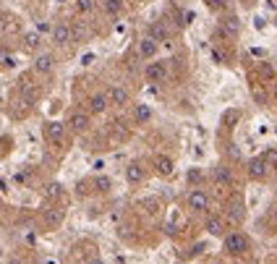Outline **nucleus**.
<instances>
[{
  "label": "nucleus",
  "instance_id": "6e6552de",
  "mask_svg": "<svg viewBox=\"0 0 277 264\" xmlns=\"http://www.w3.org/2000/svg\"><path fill=\"white\" fill-rule=\"evenodd\" d=\"M108 97H110V105H118V108L128 105V92H126L123 86H112L108 92Z\"/></svg>",
  "mask_w": 277,
  "mask_h": 264
},
{
  "label": "nucleus",
  "instance_id": "dca6fc26",
  "mask_svg": "<svg viewBox=\"0 0 277 264\" xmlns=\"http://www.w3.org/2000/svg\"><path fill=\"white\" fill-rule=\"evenodd\" d=\"M134 118H136V123H146L149 118H152V108H149V105H136Z\"/></svg>",
  "mask_w": 277,
  "mask_h": 264
},
{
  "label": "nucleus",
  "instance_id": "bb28decb",
  "mask_svg": "<svg viewBox=\"0 0 277 264\" xmlns=\"http://www.w3.org/2000/svg\"><path fill=\"white\" fill-rule=\"evenodd\" d=\"M97 188H100V191H108V188H110V180H108V178H100V180H97Z\"/></svg>",
  "mask_w": 277,
  "mask_h": 264
},
{
  "label": "nucleus",
  "instance_id": "f03ea898",
  "mask_svg": "<svg viewBox=\"0 0 277 264\" xmlns=\"http://www.w3.org/2000/svg\"><path fill=\"white\" fill-rule=\"evenodd\" d=\"M186 204H188V210H194V212H204L206 206H210V196H206L202 188H194L186 196Z\"/></svg>",
  "mask_w": 277,
  "mask_h": 264
},
{
  "label": "nucleus",
  "instance_id": "a211bd4d",
  "mask_svg": "<svg viewBox=\"0 0 277 264\" xmlns=\"http://www.w3.org/2000/svg\"><path fill=\"white\" fill-rule=\"evenodd\" d=\"M24 48L26 50H37L40 48V34L37 32H26L24 34Z\"/></svg>",
  "mask_w": 277,
  "mask_h": 264
},
{
  "label": "nucleus",
  "instance_id": "f3484780",
  "mask_svg": "<svg viewBox=\"0 0 277 264\" xmlns=\"http://www.w3.org/2000/svg\"><path fill=\"white\" fill-rule=\"evenodd\" d=\"M228 217H230L233 222H240V220H244V206H240V202H233V204L228 206Z\"/></svg>",
  "mask_w": 277,
  "mask_h": 264
},
{
  "label": "nucleus",
  "instance_id": "c85d7f7f",
  "mask_svg": "<svg viewBox=\"0 0 277 264\" xmlns=\"http://www.w3.org/2000/svg\"><path fill=\"white\" fill-rule=\"evenodd\" d=\"M8 264H24V262H21V259H16V256H14V259H8Z\"/></svg>",
  "mask_w": 277,
  "mask_h": 264
},
{
  "label": "nucleus",
  "instance_id": "423d86ee",
  "mask_svg": "<svg viewBox=\"0 0 277 264\" xmlns=\"http://www.w3.org/2000/svg\"><path fill=\"white\" fill-rule=\"evenodd\" d=\"M165 74H168L165 63H149V66L144 68V76L149 78V82H162Z\"/></svg>",
  "mask_w": 277,
  "mask_h": 264
},
{
  "label": "nucleus",
  "instance_id": "5701e85b",
  "mask_svg": "<svg viewBox=\"0 0 277 264\" xmlns=\"http://www.w3.org/2000/svg\"><path fill=\"white\" fill-rule=\"evenodd\" d=\"M152 34H154L157 40H165V37H168V29H165L162 24H154V26H152ZM154 37H152V40H154Z\"/></svg>",
  "mask_w": 277,
  "mask_h": 264
},
{
  "label": "nucleus",
  "instance_id": "c756f323",
  "mask_svg": "<svg viewBox=\"0 0 277 264\" xmlns=\"http://www.w3.org/2000/svg\"><path fill=\"white\" fill-rule=\"evenodd\" d=\"M89 264H105V262H102V259H92Z\"/></svg>",
  "mask_w": 277,
  "mask_h": 264
},
{
  "label": "nucleus",
  "instance_id": "f257e3e1",
  "mask_svg": "<svg viewBox=\"0 0 277 264\" xmlns=\"http://www.w3.org/2000/svg\"><path fill=\"white\" fill-rule=\"evenodd\" d=\"M225 251L228 254H233V256H240L244 251L248 248V240H246V236L244 233H230V236H225Z\"/></svg>",
  "mask_w": 277,
  "mask_h": 264
},
{
  "label": "nucleus",
  "instance_id": "9b49d317",
  "mask_svg": "<svg viewBox=\"0 0 277 264\" xmlns=\"http://www.w3.org/2000/svg\"><path fill=\"white\" fill-rule=\"evenodd\" d=\"M138 52H142V58H154L157 55V40H152V37L142 40L138 42Z\"/></svg>",
  "mask_w": 277,
  "mask_h": 264
},
{
  "label": "nucleus",
  "instance_id": "2eb2a0df",
  "mask_svg": "<svg viewBox=\"0 0 277 264\" xmlns=\"http://www.w3.org/2000/svg\"><path fill=\"white\" fill-rule=\"evenodd\" d=\"M154 168H157L160 176H172V170H176V165H172L170 157H157L154 160Z\"/></svg>",
  "mask_w": 277,
  "mask_h": 264
},
{
  "label": "nucleus",
  "instance_id": "4be33fe9",
  "mask_svg": "<svg viewBox=\"0 0 277 264\" xmlns=\"http://www.w3.org/2000/svg\"><path fill=\"white\" fill-rule=\"evenodd\" d=\"M262 157H264V162H267L270 168H274V165H277V149H270V152H264Z\"/></svg>",
  "mask_w": 277,
  "mask_h": 264
},
{
  "label": "nucleus",
  "instance_id": "a878e982",
  "mask_svg": "<svg viewBox=\"0 0 277 264\" xmlns=\"http://www.w3.org/2000/svg\"><path fill=\"white\" fill-rule=\"evenodd\" d=\"M76 6L82 14H86V10H92V0H76Z\"/></svg>",
  "mask_w": 277,
  "mask_h": 264
},
{
  "label": "nucleus",
  "instance_id": "7ed1b4c3",
  "mask_svg": "<svg viewBox=\"0 0 277 264\" xmlns=\"http://www.w3.org/2000/svg\"><path fill=\"white\" fill-rule=\"evenodd\" d=\"M267 173H270V165L264 162V157H254L251 162H248V178L264 180V178H267Z\"/></svg>",
  "mask_w": 277,
  "mask_h": 264
},
{
  "label": "nucleus",
  "instance_id": "f8f14e48",
  "mask_svg": "<svg viewBox=\"0 0 277 264\" xmlns=\"http://www.w3.org/2000/svg\"><path fill=\"white\" fill-rule=\"evenodd\" d=\"M206 233L210 236H222L225 233V220L222 217H210V220H206Z\"/></svg>",
  "mask_w": 277,
  "mask_h": 264
},
{
  "label": "nucleus",
  "instance_id": "6ab92c4d",
  "mask_svg": "<svg viewBox=\"0 0 277 264\" xmlns=\"http://www.w3.org/2000/svg\"><path fill=\"white\" fill-rule=\"evenodd\" d=\"M214 178L220 180V183H230V180H233V176H230L228 168H214Z\"/></svg>",
  "mask_w": 277,
  "mask_h": 264
},
{
  "label": "nucleus",
  "instance_id": "0eeeda50",
  "mask_svg": "<svg viewBox=\"0 0 277 264\" xmlns=\"http://www.w3.org/2000/svg\"><path fill=\"white\" fill-rule=\"evenodd\" d=\"M71 37H74V32H71V26H68V24H58V26L52 29L55 44H68V42H71Z\"/></svg>",
  "mask_w": 277,
  "mask_h": 264
},
{
  "label": "nucleus",
  "instance_id": "cd10ccee",
  "mask_svg": "<svg viewBox=\"0 0 277 264\" xmlns=\"http://www.w3.org/2000/svg\"><path fill=\"white\" fill-rule=\"evenodd\" d=\"M210 8H225V0H206Z\"/></svg>",
  "mask_w": 277,
  "mask_h": 264
},
{
  "label": "nucleus",
  "instance_id": "412c9836",
  "mask_svg": "<svg viewBox=\"0 0 277 264\" xmlns=\"http://www.w3.org/2000/svg\"><path fill=\"white\" fill-rule=\"evenodd\" d=\"M44 196H48V199H58V196H60V186H58V183H50V186L44 188Z\"/></svg>",
  "mask_w": 277,
  "mask_h": 264
},
{
  "label": "nucleus",
  "instance_id": "20e7f679",
  "mask_svg": "<svg viewBox=\"0 0 277 264\" xmlns=\"http://www.w3.org/2000/svg\"><path fill=\"white\" fill-rule=\"evenodd\" d=\"M44 136H48L52 144L60 146V144H63V136H66V126L58 123V120H50L48 126H44Z\"/></svg>",
  "mask_w": 277,
  "mask_h": 264
},
{
  "label": "nucleus",
  "instance_id": "7c9ffc66",
  "mask_svg": "<svg viewBox=\"0 0 277 264\" xmlns=\"http://www.w3.org/2000/svg\"><path fill=\"white\" fill-rule=\"evenodd\" d=\"M214 264H220V262H214Z\"/></svg>",
  "mask_w": 277,
  "mask_h": 264
},
{
  "label": "nucleus",
  "instance_id": "ddd939ff",
  "mask_svg": "<svg viewBox=\"0 0 277 264\" xmlns=\"http://www.w3.org/2000/svg\"><path fill=\"white\" fill-rule=\"evenodd\" d=\"M52 55H40V58L37 60H34V71H37V74H50L52 71Z\"/></svg>",
  "mask_w": 277,
  "mask_h": 264
},
{
  "label": "nucleus",
  "instance_id": "aec40b11",
  "mask_svg": "<svg viewBox=\"0 0 277 264\" xmlns=\"http://www.w3.org/2000/svg\"><path fill=\"white\" fill-rule=\"evenodd\" d=\"M222 26H225V32H230V34H236V32L240 29V24H238V18H236V16H228Z\"/></svg>",
  "mask_w": 277,
  "mask_h": 264
},
{
  "label": "nucleus",
  "instance_id": "39448f33",
  "mask_svg": "<svg viewBox=\"0 0 277 264\" xmlns=\"http://www.w3.org/2000/svg\"><path fill=\"white\" fill-rule=\"evenodd\" d=\"M68 128H71V131H76V134L86 131V128H89V116H86V112H82V110H76L74 116L68 118Z\"/></svg>",
  "mask_w": 277,
  "mask_h": 264
},
{
  "label": "nucleus",
  "instance_id": "9d476101",
  "mask_svg": "<svg viewBox=\"0 0 277 264\" xmlns=\"http://www.w3.org/2000/svg\"><path fill=\"white\" fill-rule=\"evenodd\" d=\"M105 108H110V97H108V92H102V94H94L89 100V110L92 112H102Z\"/></svg>",
  "mask_w": 277,
  "mask_h": 264
},
{
  "label": "nucleus",
  "instance_id": "393cba45",
  "mask_svg": "<svg viewBox=\"0 0 277 264\" xmlns=\"http://www.w3.org/2000/svg\"><path fill=\"white\" fill-rule=\"evenodd\" d=\"M0 66H6V68L14 66V58H10L8 52H3V50H0Z\"/></svg>",
  "mask_w": 277,
  "mask_h": 264
},
{
  "label": "nucleus",
  "instance_id": "b1692460",
  "mask_svg": "<svg viewBox=\"0 0 277 264\" xmlns=\"http://www.w3.org/2000/svg\"><path fill=\"white\" fill-rule=\"evenodd\" d=\"M108 14H118V10L123 8V3H120V0H108Z\"/></svg>",
  "mask_w": 277,
  "mask_h": 264
},
{
  "label": "nucleus",
  "instance_id": "4468645a",
  "mask_svg": "<svg viewBox=\"0 0 277 264\" xmlns=\"http://www.w3.org/2000/svg\"><path fill=\"white\" fill-rule=\"evenodd\" d=\"M126 178H128L131 183H142L144 180V168L138 162H131L128 168H126Z\"/></svg>",
  "mask_w": 277,
  "mask_h": 264
},
{
  "label": "nucleus",
  "instance_id": "1a4fd4ad",
  "mask_svg": "<svg viewBox=\"0 0 277 264\" xmlns=\"http://www.w3.org/2000/svg\"><path fill=\"white\" fill-rule=\"evenodd\" d=\"M42 222L48 228H58L63 222V210H52V206H50V210H44L42 212Z\"/></svg>",
  "mask_w": 277,
  "mask_h": 264
}]
</instances>
